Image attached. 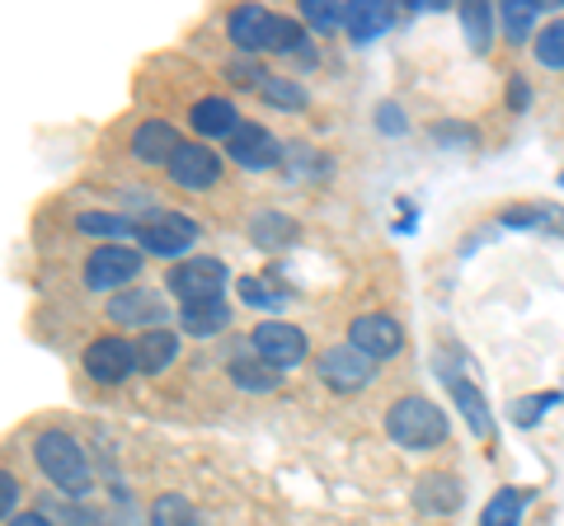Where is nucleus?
Listing matches in <instances>:
<instances>
[{
	"label": "nucleus",
	"mask_w": 564,
	"mask_h": 526,
	"mask_svg": "<svg viewBox=\"0 0 564 526\" xmlns=\"http://www.w3.org/2000/svg\"><path fill=\"white\" fill-rule=\"evenodd\" d=\"M33 461H39L47 484L57 489V494H66V498H85L95 489L90 456H85V447L62 428H47V432L33 437Z\"/></svg>",
	"instance_id": "f257e3e1"
},
{
	"label": "nucleus",
	"mask_w": 564,
	"mask_h": 526,
	"mask_svg": "<svg viewBox=\"0 0 564 526\" xmlns=\"http://www.w3.org/2000/svg\"><path fill=\"white\" fill-rule=\"evenodd\" d=\"M226 33H231V43L245 57H254V52H302V43H306L302 24L282 20V14L263 10V6H236L231 20H226Z\"/></svg>",
	"instance_id": "f03ea898"
},
{
	"label": "nucleus",
	"mask_w": 564,
	"mask_h": 526,
	"mask_svg": "<svg viewBox=\"0 0 564 526\" xmlns=\"http://www.w3.org/2000/svg\"><path fill=\"white\" fill-rule=\"evenodd\" d=\"M447 432H452L447 414L423 395H404L386 409V437L404 451H433V447L447 442Z\"/></svg>",
	"instance_id": "7ed1b4c3"
},
{
	"label": "nucleus",
	"mask_w": 564,
	"mask_h": 526,
	"mask_svg": "<svg viewBox=\"0 0 564 526\" xmlns=\"http://www.w3.org/2000/svg\"><path fill=\"white\" fill-rule=\"evenodd\" d=\"M165 283H170V296H180L184 306H203V302H221L231 273H226L221 259H184L180 269H170Z\"/></svg>",
	"instance_id": "20e7f679"
},
{
	"label": "nucleus",
	"mask_w": 564,
	"mask_h": 526,
	"mask_svg": "<svg viewBox=\"0 0 564 526\" xmlns=\"http://www.w3.org/2000/svg\"><path fill=\"white\" fill-rule=\"evenodd\" d=\"M250 353L263 358L278 372H292V366H302L311 343H306V329H296L288 320H263L250 329Z\"/></svg>",
	"instance_id": "39448f33"
},
{
	"label": "nucleus",
	"mask_w": 564,
	"mask_h": 526,
	"mask_svg": "<svg viewBox=\"0 0 564 526\" xmlns=\"http://www.w3.org/2000/svg\"><path fill=\"white\" fill-rule=\"evenodd\" d=\"M433 366H437V376L447 381V391H452V399H456V409H462V418L470 424V432L480 437V442H489V437H494V414H489V405H485L480 385H475V381L462 372V358L443 353Z\"/></svg>",
	"instance_id": "423d86ee"
},
{
	"label": "nucleus",
	"mask_w": 564,
	"mask_h": 526,
	"mask_svg": "<svg viewBox=\"0 0 564 526\" xmlns=\"http://www.w3.org/2000/svg\"><path fill=\"white\" fill-rule=\"evenodd\" d=\"M321 381L329 385L334 395H358V391H367V385L377 381V362L367 353H358L352 343H334V348L321 353Z\"/></svg>",
	"instance_id": "0eeeda50"
},
{
	"label": "nucleus",
	"mask_w": 564,
	"mask_h": 526,
	"mask_svg": "<svg viewBox=\"0 0 564 526\" xmlns=\"http://www.w3.org/2000/svg\"><path fill=\"white\" fill-rule=\"evenodd\" d=\"M141 273V250L132 244H99V250L85 259V287L90 292H113V287H132Z\"/></svg>",
	"instance_id": "6e6552de"
},
{
	"label": "nucleus",
	"mask_w": 564,
	"mask_h": 526,
	"mask_svg": "<svg viewBox=\"0 0 564 526\" xmlns=\"http://www.w3.org/2000/svg\"><path fill=\"white\" fill-rule=\"evenodd\" d=\"M85 376L99 381V385H122L137 366V339H122V335H99L95 343H85Z\"/></svg>",
	"instance_id": "1a4fd4ad"
},
{
	"label": "nucleus",
	"mask_w": 564,
	"mask_h": 526,
	"mask_svg": "<svg viewBox=\"0 0 564 526\" xmlns=\"http://www.w3.org/2000/svg\"><path fill=\"white\" fill-rule=\"evenodd\" d=\"M348 343L358 348V353H367L372 362H391V358H400V348H404V329H400L395 315H381V310L352 315L348 320Z\"/></svg>",
	"instance_id": "9d476101"
},
{
	"label": "nucleus",
	"mask_w": 564,
	"mask_h": 526,
	"mask_svg": "<svg viewBox=\"0 0 564 526\" xmlns=\"http://www.w3.org/2000/svg\"><path fill=\"white\" fill-rule=\"evenodd\" d=\"M193 240H198V221L184 217V212H155L151 221L137 226V244L147 254H161V259H180Z\"/></svg>",
	"instance_id": "9b49d317"
},
{
	"label": "nucleus",
	"mask_w": 564,
	"mask_h": 526,
	"mask_svg": "<svg viewBox=\"0 0 564 526\" xmlns=\"http://www.w3.org/2000/svg\"><path fill=\"white\" fill-rule=\"evenodd\" d=\"M462 503H466V489L447 470H429V475L414 480V507L423 517H452L462 513Z\"/></svg>",
	"instance_id": "f8f14e48"
},
{
	"label": "nucleus",
	"mask_w": 564,
	"mask_h": 526,
	"mask_svg": "<svg viewBox=\"0 0 564 526\" xmlns=\"http://www.w3.org/2000/svg\"><path fill=\"white\" fill-rule=\"evenodd\" d=\"M109 320L113 325H132V329H165V320H170V306H161V296L155 292H141V287H132V292H118L109 306Z\"/></svg>",
	"instance_id": "ddd939ff"
},
{
	"label": "nucleus",
	"mask_w": 564,
	"mask_h": 526,
	"mask_svg": "<svg viewBox=\"0 0 564 526\" xmlns=\"http://www.w3.org/2000/svg\"><path fill=\"white\" fill-rule=\"evenodd\" d=\"M165 169H170V179L184 184V188H212L217 184V174H221V155L212 151L207 142H184Z\"/></svg>",
	"instance_id": "4468645a"
},
{
	"label": "nucleus",
	"mask_w": 564,
	"mask_h": 526,
	"mask_svg": "<svg viewBox=\"0 0 564 526\" xmlns=\"http://www.w3.org/2000/svg\"><path fill=\"white\" fill-rule=\"evenodd\" d=\"M226 155H231L240 169H273L282 161V146H278L273 132L254 128V122H245V128L231 136V151H226Z\"/></svg>",
	"instance_id": "2eb2a0df"
},
{
	"label": "nucleus",
	"mask_w": 564,
	"mask_h": 526,
	"mask_svg": "<svg viewBox=\"0 0 564 526\" xmlns=\"http://www.w3.org/2000/svg\"><path fill=\"white\" fill-rule=\"evenodd\" d=\"M180 146H184L180 132H174L170 122H161V118H147V122H141V128L132 132V155H137L141 165H170Z\"/></svg>",
	"instance_id": "dca6fc26"
},
{
	"label": "nucleus",
	"mask_w": 564,
	"mask_h": 526,
	"mask_svg": "<svg viewBox=\"0 0 564 526\" xmlns=\"http://www.w3.org/2000/svg\"><path fill=\"white\" fill-rule=\"evenodd\" d=\"M188 122H193V132L198 136H236L240 132V113H236V103L231 99H217V95H207V99H198L188 109Z\"/></svg>",
	"instance_id": "f3484780"
},
{
	"label": "nucleus",
	"mask_w": 564,
	"mask_h": 526,
	"mask_svg": "<svg viewBox=\"0 0 564 526\" xmlns=\"http://www.w3.org/2000/svg\"><path fill=\"white\" fill-rule=\"evenodd\" d=\"M499 226H508V231H551V235H564V207H555V202H518V207H503Z\"/></svg>",
	"instance_id": "a211bd4d"
},
{
	"label": "nucleus",
	"mask_w": 564,
	"mask_h": 526,
	"mask_svg": "<svg viewBox=\"0 0 564 526\" xmlns=\"http://www.w3.org/2000/svg\"><path fill=\"white\" fill-rule=\"evenodd\" d=\"M395 24V6H386V0H358V6H352V0H348V39L352 43H372L377 39V33H386V29H391Z\"/></svg>",
	"instance_id": "6ab92c4d"
},
{
	"label": "nucleus",
	"mask_w": 564,
	"mask_h": 526,
	"mask_svg": "<svg viewBox=\"0 0 564 526\" xmlns=\"http://www.w3.org/2000/svg\"><path fill=\"white\" fill-rule=\"evenodd\" d=\"M174 358H180V335L174 329H147V335H137V372L161 376Z\"/></svg>",
	"instance_id": "aec40b11"
},
{
	"label": "nucleus",
	"mask_w": 564,
	"mask_h": 526,
	"mask_svg": "<svg viewBox=\"0 0 564 526\" xmlns=\"http://www.w3.org/2000/svg\"><path fill=\"white\" fill-rule=\"evenodd\" d=\"M231 381H236V391H245V395H269V391H278L282 372L269 366L263 358H254V353H240V358H231Z\"/></svg>",
	"instance_id": "412c9836"
},
{
	"label": "nucleus",
	"mask_w": 564,
	"mask_h": 526,
	"mask_svg": "<svg viewBox=\"0 0 564 526\" xmlns=\"http://www.w3.org/2000/svg\"><path fill=\"white\" fill-rule=\"evenodd\" d=\"M527 503H532V489H499V494L485 503L480 526H518Z\"/></svg>",
	"instance_id": "4be33fe9"
},
{
	"label": "nucleus",
	"mask_w": 564,
	"mask_h": 526,
	"mask_svg": "<svg viewBox=\"0 0 564 526\" xmlns=\"http://www.w3.org/2000/svg\"><path fill=\"white\" fill-rule=\"evenodd\" d=\"M180 320L193 339H212V335H221L226 325H231V306L226 302H203V306H184L180 310Z\"/></svg>",
	"instance_id": "5701e85b"
},
{
	"label": "nucleus",
	"mask_w": 564,
	"mask_h": 526,
	"mask_svg": "<svg viewBox=\"0 0 564 526\" xmlns=\"http://www.w3.org/2000/svg\"><path fill=\"white\" fill-rule=\"evenodd\" d=\"M292 235H296V221L282 212H259L250 221V240L259 250H282V244H292Z\"/></svg>",
	"instance_id": "b1692460"
},
{
	"label": "nucleus",
	"mask_w": 564,
	"mask_h": 526,
	"mask_svg": "<svg viewBox=\"0 0 564 526\" xmlns=\"http://www.w3.org/2000/svg\"><path fill=\"white\" fill-rule=\"evenodd\" d=\"M259 99L269 103V109H288V113H302L306 103H311V95L296 80H288V76H269V80H263L259 85Z\"/></svg>",
	"instance_id": "393cba45"
},
{
	"label": "nucleus",
	"mask_w": 564,
	"mask_h": 526,
	"mask_svg": "<svg viewBox=\"0 0 564 526\" xmlns=\"http://www.w3.org/2000/svg\"><path fill=\"white\" fill-rule=\"evenodd\" d=\"M462 29L475 57H485L494 47V6H462Z\"/></svg>",
	"instance_id": "a878e982"
},
{
	"label": "nucleus",
	"mask_w": 564,
	"mask_h": 526,
	"mask_svg": "<svg viewBox=\"0 0 564 526\" xmlns=\"http://www.w3.org/2000/svg\"><path fill=\"white\" fill-rule=\"evenodd\" d=\"M536 20H541L536 0H508V6L499 10V24L508 33V43H527V39H532V24Z\"/></svg>",
	"instance_id": "bb28decb"
},
{
	"label": "nucleus",
	"mask_w": 564,
	"mask_h": 526,
	"mask_svg": "<svg viewBox=\"0 0 564 526\" xmlns=\"http://www.w3.org/2000/svg\"><path fill=\"white\" fill-rule=\"evenodd\" d=\"M151 526H203V517L184 494H161L151 503Z\"/></svg>",
	"instance_id": "cd10ccee"
},
{
	"label": "nucleus",
	"mask_w": 564,
	"mask_h": 526,
	"mask_svg": "<svg viewBox=\"0 0 564 526\" xmlns=\"http://www.w3.org/2000/svg\"><path fill=\"white\" fill-rule=\"evenodd\" d=\"M76 231L80 235H90V240H118V235H137V221L128 217H118V212H80L76 217Z\"/></svg>",
	"instance_id": "c85d7f7f"
},
{
	"label": "nucleus",
	"mask_w": 564,
	"mask_h": 526,
	"mask_svg": "<svg viewBox=\"0 0 564 526\" xmlns=\"http://www.w3.org/2000/svg\"><path fill=\"white\" fill-rule=\"evenodd\" d=\"M560 399H564V391H536V395H522V399H513V409H508V418H513L518 428H536L541 418L560 405Z\"/></svg>",
	"instance_id": "c756f323"
},
{
	"label": "nucleus",
	"mask_w": 564,
	"mask_h": 526,
	"mask_svg": "<svg viewBox=\"0 0 564 526\" xmlns=\"http://www.w3.org/2000/svg\"><path fill=\"white\" fill-rule=\"evenodd\" d=\"M302 20L311 29H321V33L344 29L348 24V0H302Z\"/></svg>",
	"instance_id": "7c9ffc66"
},
{
	"label": "nucleus",
	"mask_w": 564,
	"mask_h": 526,
	"mask_svg": "<svg viewBox=\"0 0 564 526\" xmlns=\"http://www.w3.org/2000/svg\"><path fill=\"white\" fill-rule=\"evenodd\" d=\"M532 52H536V62L545 66V72H564V20H551V24H545V29L536 33Z\"/></svg>",
	"instance_id": "2f4dec72"
},
{
	"label": "nucleus",
	"mask_w": 564,
	"mask_h": 526,
	"mask_svg": "<svg viewBox=\"0 0 564 526\" xmlns=\"http://www.w3.org/2000/svg\"><path fill=\"white\" fill-rule=\"evenodd\" d=\"M236 292H240V302L254 306V310H278L282 302H288V292L273 287V283H263V277H240Z\"/></svg>",
	"instance_id": "473e14b6"
},
{
	"label": "nucleus",
	"mask_w": 564,
	"mask_h": 526,
	"mask_svg": "<svg viewBox=\"0 0 564 526\" xmlns=\"http://www.w3.org/2000/svg\"><path fill=\"white\" fill-rule=\"evenodd\" d=\"M43 513L47 517H57V526H109L99 513H90V507H80V503H43Z\"/></svg>",
	"instance_id": "72a5a7b5"
},
{
	"label": "nucleus",
	"mask_w": 564,
	"mask_h": 526,
	"mask_svg": "<svg viewBox=\"0 0 564 526\" xmlns=\"http://www.w3.org/2000/svg\"><path fill=\"white\" fill-rule=\"evenodd\" d=\"M377 132L381 136H404V132H410V118H404L400 103H391V99L377 103Z\"/></svg>",
	"instance_id": "f704fd0d"
},
{
	"label": "nucleus",
	"mask_w": 564,
	"mask_h": 526,
	"mask_svg": "<svg viewBox=\"0 0 564 526\" xmlns=\"http://www.w3.org/2000/svg\"><path fill=\"white\" fill-rule=\"evenodd\" d=\"M20 494H24L20 480H14L10 470H6V475H0V507H6V522H10V517H20V513H14V503H20Z\"/></svg>",
	"instance_id": "c9c22d12"
},
{
	"label": "nucleus",
	"mask_w": 564,
	"mask_h": 526,
	"mask_svg": "<svg viewBox=\"0 0 564 526\" xmlns=\"http://www.w3.org/2000/svg\"><path fill=\"white\" fill-rule=\"evenodd\" d=\"M508 103H513L518 113L527 109V103H532V90H527V80H522V76H513V80H508Z\"/></svg>",
	"instance_id": "e433bc0d"
},
{
	"label": "nucleus",
	"mask_w": 564,
	"mask_h": 526,
	"mask_svg": "<svg viewBox=\"0 0 564 526\" xmlns=\"http://www.w3.org/2000/svg\"><path fill=\"white\" fill-rule=\"evenodd\" d=\"M6 526H57V522H52L47 513H20V517H10Z\"/></svg>",
	"instance_id": "4c0bfd02"
},
{
	"label": "nucleus",
	"mask_w": 564,
	"mask_h": 526,
	"mask_svg": "<svg viewBox=\"0 0 564 526\" xmlns=\"http://www.w3.org/2000/svg\"><path fill=\"white\" fill-rule=\"evenodd\" d=\"M437 136H443V142H466V146H475V132H466V128H437Z\"/></svg>",
	"instance_id": "58836bf2"
},
{
	"label": "nucleus",
	"mask_w": 564,
	"mask_h": 526,
	"mask_svg": "<svg viewBox=\"0 0 564 526\" xmlns=\"http://www.w3.org/2000/svg\"><path fill=\"white\" fill-rule=\"evenodd\" d=\"M560 188H564V174H560Z\"/></svg>",
	"instance_id": "ea45409f"
}]
</instances>
